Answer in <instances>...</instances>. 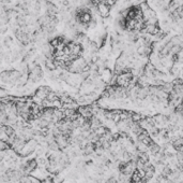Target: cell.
Here are the masks:
<instances>
[{
    "instance_id": "6da1fadb",
    "label": "cell",
    "mask_w": 183,
    "mask_h": 183,
    "mask_svg": "<svg viewBox=\"0 0 183 183\" xmlns=\"http://www.w3.org/2000/svg\"><path fill=\"white\" fill-rule=\"evenodd\" d=\"M43 77H44V71L42 69V66L37 64L28 73V81L31 83H37V82L42 80Z\"/></svg>"
},
{
    "instance_id": "5b68a950",
    "label": "cell",
    "mask_w": 183,
    "mask_h": 183,
    "mask_svg": "<svg viewBox=\"0 0 183 183\" xmlns=\"http://www.w3.org/2000/svg\"><path fill=\"white\" fill-rule=\"evenodd\" d=\"M11 149L10 144H9L7 141H3V140H0V152H7Z\"/></svg>"
},
{
    "instance_id": "277c9868",
    "label": "cell",
    "mask_w": 183,
    "mask_h": 183,
    "mask_svg": "<svg viewBox=\"0 0 183 183\" xmlns=\"http://www.w3.org/2000/svg\"><path fill=\"white\" fill-rule=\"evenodd\" d=\"M173 147L177 152H178L181 148H183V137L176 138V139L173 141Z\"/></svg>"
},
{
    "instance_id": "7a4b0ae2",
    "label": "cell",
    "mask_w": 183,
    "mask_h": 183,
    "mask_svg": "<svg viewBox=\"0 0 183 183\" xmlns=\"http://www.w3.org/2000/svg\"><path fill=\"white\" fill-rule=\"evenodd\" d=\"M96 11L98 12V14L103 17H106L109 15V12H110V7L108 4H106L105 2H100L98 5L96 7Z\"/></svg>"
},
{
    "instance_id": "3957f363",
    "label": "cell",
    "mask_w": 183,
    "mask_h": 183,
    "mask_svg": "<svg viewBox=\"0 0 183 183\" xmlns=\"http://www.w3.org/2000/svg\"><path fill=\"white\" fill-rule=\"evenodd\" d=\"M2 130L4 132V134L7 135V137H8V138H12V137H14V136L16 135V129L14 128L13 126H11V125L3 126L2 127Z\"/></svg>"
},
{
    "instance_id": "52a82bcc",
    "label": "cell",
    "mask_w": 183,
    "mask_h": 183,
    "mask_svg": "<svg viewBox=\"0 0 183 183\" xmlns=\"http://www.w3.org/2000/svg\"><path fill=\"white\" fill-rule=\"evenodd\" d=\"M4 158H5V153L4 152H0V164L4 161Z\"/></svg>"
},
{
    "instance_id": "8992f818",
    "label": "cell",
    "mask_w": 183,
    "mask_h": 183,
    "mask_svg": "<svg viewBox=\"0 0 183 183\" xmlns=\"http://www.w3.org/2000/svg\"><path fill=\"white\" fill-rule=\"evenodd\" d=\"M105 183H118V182H117V179H116V178H109Z\"/></svg>"
}]
</instances>
